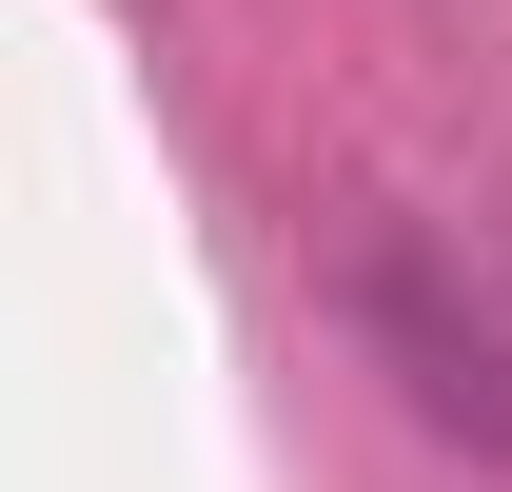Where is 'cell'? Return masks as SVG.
Instances as JSON below:
<instances>
[{
  "mask_svg": "<svg viewBox=\"0 0 512 492\" xmlns=\"http://www.w3.org/2000/svg\"><path fill=\"white\" fill-rule=\"evenodd\" d=\"M355 315H375L394 355H414V414H434V433L512 453V355H493V335H453V315L414 296V256H375V276H355Z\"/></svg>",
  "mask_w": 512,
  "mask_h": 492,
  "instance_id": "6da1fadb",
  "label": "cell"
}]
</instances>
